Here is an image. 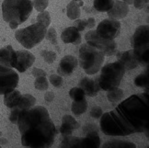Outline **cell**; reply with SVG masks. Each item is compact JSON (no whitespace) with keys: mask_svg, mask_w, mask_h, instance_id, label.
<instances>
[{"mask_svg":"<svg viewBox=\"0 0 149 148\" xmlns=\"http://www.w3.org/2000/svg\"><path fill=\"white\" fill-rule=\"evenodd\" d=\"M61 39L65 43H72L74 45L80 44L81 42V34L74 26L68 27L63 31L61 34Z\"/></svg>","mask_w":149,"mask_h":148,"instance_id":"obj_20","label":"cell"},{"mask_svg":"<svg viewBox=\"0 0 149 148\" xmlns=\"http://www.w3.org/2000/svg\"><path fill=\"white\" fill-rule=\"evenodd\" d=\"M49 5V0H33L32 6L38 12H42L47 8Z\"/></svg>","mask_w":149,"mask_h":148,"instance_id":"obj_31","label":"cell"},{"mask_svg":"<svg viewBox=\"0 0 149 148\" xmlns=\"http://www.w3.org/2000/svg\"><path fill=\"white\" fill-rule=\"evenodd\" d=\"M123 97H124V91L119 88L107 91V99L111 103H116V102L121 101L123 99Z\"/></svg>","mask_w":149,"mask_h":148,"instance_id":"obj_25","label":"cell"},{"mask_svg":"<svg viewBox=\"0 0 149 148\" xmlns=\"http://www.w3.org/2000/svg\"><path fill=\"white\" fill-rule=\"evenodd\" d=\"M92 131H96V132H99V129H98V127H97L96 124L88 123V124H86L85 126L83 127V132L85 133H87L88 132H92Z\"/></svg>","mask_w":149,"mask_h":148,"instance_id":"obj_39","label":"cell"},{"mask_svg":"<svg viewBox=\"0 0 149 148\" xmlns=\"http://www.w3.org/2000/svg\"><path fill=\"white\" fill-rule=\"evenodd\" d=\"M78 54V64L88 76H92L98 73L105 60L104 53L87 42L80 46Z\"/></svg>","mask_w":149,"mask_h":148,"instance_id":"obj_4","label":"cell"},{"mask_svg":"<svg viewBox=\"0 0 149 148\" xmlns=\"http://www.w3.org/2000/svg\"><path fill=\"white\" fill-rule=\"evenodd\" d=\"M35 62V56L27 50L16 51V62L14 69L20 73H24Z\"/></svg>","mask_w":149,"mask_h":148,"instance_id":"obj_14","label":"cell"},{"mask_svg":"<svg viewBox=\"0 0 149 148\" xmlns=\"http://www.w3.org/2000/svg\"><path fill=\"white\" fill-rule=\"evenodd\" d=\"M51 15L48 11H42V12H40V14L37 16L36 21L37 23H40L43 25L45 28H48L51 24Z\"/></svg>","mask_w":149,"mask_h":148,"instance_id":"obj_28","label":"cell"},{"mask_svg":"<svg viewBox=\"0 0 149 148\" xmlns=\"http://www.w3.org/2000/svg\"><path fill=\"white\" fill-rule=\"evenodd\" d=\"M96 25V20L94 18H89L87 19V28L88 29H92Z\"/></svg>","mask_w":149,"mask_h":148,"instance_id":"obj_43","label":"cell"},{"mask_svg":"<svg viewBox=\"0 0 149 148\" xmlns=\"http://www.w3.org/2000/svg\"><path fill=\"white\" fill-rule=\"evenodd\" d=\"M21 95L22 94L17 89L10 91V92H8V93H6L4 95V104H5V106H7L8 108H9V109H12V108L17 106V104L19 103Z\"/></svg>","mask_w":149,"mask_h":148,"instance_id":"obj_21","label":"cell"},{"mask_svg":"<svg viewBox=\"0 0 149 148\" xmlns=\"http://www.w3.org/2000/svg\"><path fill=\"white\" fill-rule=\"evenodd\" d=\"M19 77L13 68L0 65V95H5L16 89Z\"/></svg>","mask_w":149,"mask_h":148,"instance_id":"obj_10","label":"cell"},{"mask_svg":"<svg viewBox=\"0 0 149 148\" xmlns=\"http://www.w3.org/2000/svg\"><path fill=\"white\" fill-rule=\"evenodd\" d=\"M45 38H46L49 42H51L52 44L57 46V43H58L57 42V33H56V31L54 30V28L51 27L49 30H47Z\"/></svg>","mask_w":149,"mask_h":148,"instance_id":"obj_34","label":"cell"},{"mask_svg":"<svg viewBox=\"0 0 149 148\" xmlns=\"http://www.w3.org/2000/svg\"><path fill=\"white\" fill-rule=\"evenodd\" d=\"M1 136H2V132L0 131V137H1Z\"/></svg>","mask_w":149,"mask_h":148,"instance_id":"obj_48","label":"cell"},{"mask_svg":"<svg viewBox=\"0 0 149 148\" xmlns=\"http://www.w3.org/2000/svg\"><path fill=\"white\" fill-rule=\"evenodd\" d=\"M66 15L67 17L72 20H76L80 18L81 15V10L78 6L77 2L71 1L66 7Z\"/></svg>","mask_w":149,"mask_h":148,"instance_id":"obj_24","label":"cell"},{"mask_svg":"<svg viewBox=\"0 0 149 148\" xmlns=\"http://www.w3.org/2000/svg\"><path fill=\"white\" fill-rule=\"evenodd\" d=\"M120 31H121V22L110 18L100 21L96 29V32L100 37L108 40H114L117 38Z\"/></svg>","mask_w":149,"mask_h":148,"instance_id":"obj_11","label":"cell"},{"mask_svg":"<svg viewBox=\"0 0 149 148\" xmlns=\"http://www.w3.org/2000/svg\"><path fill=\"white\" fill-rule=\"evenodd\" d=\"M49 81L55 88H61L63 82H64L63 77L59 75H52L49 78Z\"/></svg>","mask_w":149,"mask_h":148,"instance_id":"obj_36","label":"cell"},{"mask_svg":"<svg viewBox=\"0 0 149 148\" xmlns=\"http://www.w3.org/2000/svg\"><path fill=\"white\" fill-rule=\"evenodd\" d=\"M102 148H136V145L127 140H111L103 144Z\"/></svg>","mask_w":149,"mask_h":148,"instance_id":"obj_22","label":"cell"},{"mask_svg":"<svg viewBox=\"0 0 149 148\" xmlns=\"http://www.w3.org/2000/svg\"><path fill=\"white\" fill-rule=\"evenodd\" d=\"M58 148H100L99 132H88L85 137L66 136L62 140Z\"/></svg>","mask_w":149,"mask_h":148,"instance_id":"obj_8","label":"cell"},{"mask_svg":"<svg viewBox=\"0 0 149 148\" xmlns=\"http://www.w3.org/2000/svg\"><path fill=\"white\" fill-rule=\"evenodd\" d=\"M115 110L121 115L134 133H148V111L149 94L148 90L145 93L134 94L121 102Z\"/></svg>","mask_w":149,"mask_h":148,"instance_id":"obj_2","label":"cell"},{"mask_svg":"<svg viewBox=\"0 0 149 148\" xmlns=\"http://www.w3.org/2000/svg\"><path fill=\"white\" fill-rule=\"evenodd\" d=\"M73 26L76 28V29L78 31H83L86 30V28H87V19H76L74 22Z\"/></svg>","mask_w":149,"mask_h":148,"instance_id":"obj_37","label":"cell"},{"mask_svg":"<svg viewBox=\"0 0 149 148\" xmlns=\"http://www.w3.org/2000/svg\"><path fill=\"white\" fill-rule=\"evenodd\" d=\"M31 74L34 77H40V76H46V72L44 70L41 69V68H33Z\"/></svg>","mask_w":149,"mask_h":148,"instance_id":"obj_40","label":"cell"},{"mask_svg":"<svg viewBox=\"0 0 149 148\" xmlns=\"http://www.w3.org/2000/svg\"><path fill=\"white\" fill-rule=\"evenodd\" d=\"M145 1H146V4H148V0H145Z\"/></svg>","mask_w":149,"mask_h":148,"instance_id":"obj_49","label":"cell"},{"mask_svg":"<svg viewBox=\"0 0 149 148\" xmlns=\"http://www.w3.org/2000/svg\"><path fill=\"white\" fill-rule=\"evenodd\" d=\"M36 104V99L31 94H23L21 95L19 103L17 104V106H15L12 109H10V114H9V121L16 124L17 122H18V119L19 114L24 111L26 110L31 109V108L34 107Z\"/></svg>","mask_w":149,"mask_h":148,"instance_id":"obj_12","label":"cell"},{"mask_svg":"<svg viewBox=\"0 0 149 148\" xmlns=\"http://www.w3.org/2000/svg\"><path fill=\"white\" fill-rule=\"evenodd\" d=\"M43 60L47 63V64H53L56 59V54L53 51H48V50H43L41 53Z\"/></svg>","mask_w":149,"mask_h":148,"instance_id":"obj_32","label":"cell"},{"mask_svg":"<svg viewBox=\"0 0 149 148\" xmlns=\"http://www.w3.org/2000/svg\"><path fill=\"white\" fill-rule=\"evenodd\" d=\"M34 87H35L36 89L38 90H47L49 88V83L47 78L45 76H40V77H36L35 81H34Z\"/></svg>","mask_w":149,"mask_h":148,"instance_id":"obj_30","label":"cell"},{"mask_svg":"<svg viewBox=\"0 0 149 148\" xmlns=\"http://www.w3.org/2000/svg\"><path fill=\"white\" fill-rule=\"evenodd\" d=\"M129 13V7L127 4L121 1V0H116L114 1L111 8L107 11L109 18L112 19H124Z\"/></svg>","mask_w":149,"mask_h":148,"instance_id":"obj_17","label":"cell"},{"mask_svg":"<svg viewBox=\"0 0 149 148\" xmlns=\"http://www.w3.org/2000/svg\"><path fill=\"white\" fill-rule=\"evenodd\" d=\"M117 59L121 65L124 68L125 71L133 70L139 65L138 60H137L136 54L134 49L125 51V52L117 53Z\"/></svg>","mask_w":149,"mask_h":148,"instance_id":"obj_15","label":"cell"},{"mask_svg":"<svg viewBox=\"0 0 149 148\" xmlns=\"http://www.w3.org/2000/svg\"><path fill=\"white\" fill-rule=\"evenodd\" d=\"M17 124L21 144L26 148H50L58 133L48 110L42 106H34L22 111Z\"/></svg>","mask_w":149,"mask_h":148,"instance_id":"obj_1","label":"cell"},{"mask_svg":"<svg viewBox=\"0 0 149 148\" xmlns=\"http://www.w3.org/2000/svg\"><path fill=\"white\" fill-rule=\"evenodd\" d=\"M16 62V51L11 45H7L0 49V65L13 68Z\"/></svg>","mask_w":149,"mask_h":148,"instance_id":"obj_19","label":"cell"},{"mask_svg":"<svg viewBox=\"0 0 149 148\" xmlns=\"http://www.w3.org/2000/svg\"><path fill=\"white\" fill-rule=\"evenodd\" d=\"M133 5L134 6V8L137 9H142L146 7V5H147L146 3L145 0H133Z\"/></svg>","mask_w":149,"mask_h":148,"instance_id":"obj_41","label":"cell"},{"mask_svg":"<svg viewBox=\"0 0 149 148\" xmlns=\"http://www.w3.org/2000/svg\"><path fill=\"white\" fill-rule=\"evenodd\" d=\"M114 3V0H94L93 7L99 12H107Z\"/></svg>","mask_w":149,"mask_h":148,"instance_id":"obj_26","label":"cell"},{"mask_svg":"<svg viewBox=\"0 0 149 148\" xmlns=\"http://www.w3.org/2000/svg\"><path fill=\"white\" fill-rule=\"evenodd\" d=\"M123 2H124L125 4H127V5H132L133 4V0H122Z\"/></svg>","mask_w":149,"mask_h":148,"instance_id":"obj_46","label":"cell"},{"mask_svg":"<svg viewBox=\"0 0 149 148\" xmlns=\"http://www.w3.org/2000/svg\"><path fill=\"white\" fill-rule=\"evenodd\" d=\"M7 144H8V140L1 136V137H0V145H7Z\"/></svg>","mask_w":149,"mask_h":148,"instance_id":"obj_45","label":"cell"},{"mask_svg":"<svg viewBox=\"0 0 149 148\" xmlns=\"http://www.w3.org/2000/svg\"><path fill=\"white\" fill-rule=\"evenodd\" d=\"M69 96L73 99V101H79V100H82V99H86V95L84 93V91L79 87L71 88L69 91Z\"/></svg>","mask_w":149,"mask_h":148,"instance_id":"obj_29","label":"cell"},{"mask_svg":"<svg viewBox=\"0 0 149 148\" xmlns=\"http://www.w3.org/2000/svg\"><path fill=\"white\" fill-rule=\"evenodd\" d=\"M100 75L97 77L100 89L109 91L119 88L125 74V69L119 62L109 63L100 68Z\"/></svg>","mask_w":149,"mask_h":148,"instance_id":"obj_6","label":"cell"},{"mask_svg":"<svg viewBox=\"0 0 149 148\" xmlns=\"http://www.w3.org/2000/svg\"><path fill=\"white\" fill-rule=\"evenodd\" d=\"M72 1H74V2H79V1H83V0H72Z\"/></svg>","mask_w":149,"mask_h":148,"instance_id":"obj_47","label":"cell"},{"mask_svg":"<svg viewBox=\"0 0 149 148\" xmlns=\"http://www.w3.org/2000/svg\"><path fill=\"white\" fill-rule=\"evenodd\" d=\"M100 119V130L106 135L126 136L134 133V131L115 110L103 113Z\"/></svg>","mask_w":149,"mask_h":148,"instance_id":"obj_5","label":"cell"},{"mask_svg":"<svg viewBox=\"0 0 149 148\" xmlns=\"http://www.w3.org/2000/svg\"><path fill=\"white\" fill-rule=\"evenodd\" d=\"M77 65H78V60L74 56L65 55L60 61L57 72H58V75L61 76H69L74 73Z\"/></svg>","mask_w":149,"mask_h":148,"instance_id":"obj_16","label":"cell"},{"mask_svg":"<svg viewBox=\"0 0 149 148\" xmlns=\"http://www.w3.org/2000/svg\"><path fill=\"white\" fill-rule=\"evenodd\" d=\"M103 114V110L100 107L94 106L89 111V115L94 119H100Z\"/></svg>","mask_w":149,"mask_h":148,"instance_id":"obj_38","label":"cell"},{"mask_svg":"<svg viewBox=\"0 0 149 148\" xmlns=\"http://www.w3.org/2000/svg\"><path fill=\"white\" fill-rule=\"evenodd\" d=\"M8 24H9V27H10L11 30H15V29H17V28L19 27V24L16 23V22H9Z\"/></svg>","mask_w":149,"mask_h":148,"instance_id":"obj_44","label":"cell"},{"mask_svg":"<svg viewBox=\"0 0 149 148\" xmlns=\"http://www.w3.org/2000/svg\"><path fill=\"white\" fill-rule=\"evenodd\" d=\"M78 87L81 88L86 96H88L90 98H93L98 95L100 88L98 84V80H94L89 77H83L78 82Z\"/></svg>","mask_w":149,"mask_h":148,"instance_id":"obj_18","label":"cell"},{"mask_svg":"<svg viewBox=\"0 0 149 148\" xmlns=\"http://www.w3.org/2000/svg\"><path fill=\"white\" fill-rule=\"evenodd\" d=\"M62 123H65V124L70 125L74 130H77L80 127V124L76 121V119L71 115H65L63 117Z\"/></svg>","mask_w":149,"mask_h":148,"instance_id":"obj_33","label":"cell"},{"mask_svg":"<svg viewBox=\"0 0 149 148\" xmlns=\"http://www.w3.org/2000/svg\"><path fill=\"white\" fill-rule=\"evenodd\" d=\"M88 101L86 99L79 101H73L71 105V110L74 116H80L88 110Z\"/></svg>","mask_w":149,"mask_h":148,"instance_id":"obj_23","label":"cell"},{"mask_svg":"<svg viewBox=\"0 0 149 148\" xmlns=\"http://www.w3.org/2000/svg\"><path fill=\"white\" fill-rule=\"evenodd\" d=\"M146 148H148V146H147V147H146Z\"/></svg>","mask_w":149,"mask_h":148,"instance_id":"obj_51","label":"cell"},{"mask_svg":"<svg viewBox=\"0 0 149 148\" xmlns=\"http://www.w3.org/2000/svg\"><path fill=\"white\" fill-rule=\"evenodd\" d=\"M0 148H2V147H1V145H0Z\"/></svg>","mask_w":149,"mask_h":148,"instance_id":"obj_50","label":"cell"},{"mask_svg":"<svg viewBox=\"0 0 149 148\" xmlns=\"http://www.w3.org/2000/svg\"><path fill=\"white\" fill-rule=\"evenodd\" d=\"M149 26L141 25L136 28L131 39L132 47L134 50H144L149 48Z\"/></svg>","mask_w":149,"mask_h":148,"instance_id":"obj_13","label":"cell"},{"mask_svg":"<svg viewBox=\"0 0 149 148\" xmlns=\"http://www.w3.org/2000/svg\"><path fill=\"white\" fill-rule=\"evenodd\" d=\"M47 28L40 23H34L15 32V38L26 49L35 47L45 38Z\"/></svg>","mask_w":149,"mask_h":148,"instance_id":"obj_7","label":"cell"},{"mask_svg":"<svg viewBox=\"0 0 149 148\" xmlns=\"http://www.w3.org/2000/svg\"><path fill=\"white\" fill-rule=\"evenodd\" d=\"M85 40L87 43L104 53L105 55L112 56L117 52V43L114 40H108L100 37L96 31H89L86 33Z\"/></svg>","mask_w":149,"mask_h":148,"instance_id":"obj_9","label":"cell"},{"mask_svg":"<svg viewBox=\"0 0 149 148\" xmlns=\"http://www.w3.org/2000/svg\"><path fill=\"white\" fill-rule=\"evenodd\" d=\"M134 85L138 88H143L148 89L149 85V72L148 69L146 73L141 74V75L137 76L134 79Z\"/></svg>","mask_w":149,"mask_h":148,"instance_id":"obj_27","label":"cell"},{"mask_svg":"<svg viewBox=\"0 0 149 148\" xmlns=\"http://www.w3.org/2000/svg\"><path fill=\"white\" fill-rule=\"evenodd\" d=\"M33 9L31 0H4L2 15L6 22H16L19 25L25 22Z\"/></svg>","mask_w":149,"mask_h":148,"instance_id":"obj_3","label":"cell"},{"mask_svg":"<svg viewBox=\"0 0 149 148\" xmlns=\"http://www.w3.org/2000/svg\"><path fill=\"white\" fill-rule=\"evenodd\" d=\"M73 131H74L70 125L65 124V123H62V125L60 126L59 132L62 134L63 137H66V136H70L73 133Z\"/></svg>","mask_w":149,"mask_h":148,"instance_id":"obj_35","label":"cell"},{"mask_svg":"<svg viewBox=\"0 0 149 148\" xmlns=\"http://www.w3.org/2000/svg\"><path fill=\"white\" fill-rule=\"evenodd\" d=\"M44 99L47 102H52L54 99V93L52 92V91H48V92H46L44 95Z\"/></svg>","mask_w":149,"mask_h":148,"instance_id":"obj_42","label":"cell"}]
</instances>
